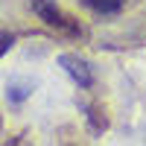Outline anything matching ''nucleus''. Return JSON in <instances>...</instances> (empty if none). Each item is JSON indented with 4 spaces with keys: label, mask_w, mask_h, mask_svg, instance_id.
<instances>
[{
    "label": "nucleus",
    "mask_w": 146,
    "mask_h": 146,
    "mask_svg": "<svg viewBox=\"0 0 146 146\" xmlns=\"http://www.w3.org/2000/svg\"><path fill=\"white\" fill-rule=\"evenodd\" d=\"M32 12L47 23V27H53L62 35H70V38H82L85 35V29L79 27V21H73L67 12H62L56 6V0H32Z\"/></svg>",
    "instance_id": "obj_1"
},
{
    "label": "nucleus",
    "mask_w": 146,
    "mask_h": 146,
    "mask_svg": "<svg viewBox=\"0 0 146 146\" xmlns=\"http://www.w3.org/2000/svg\"><path fill=\"white\" fill-rule=\"evenodd\" d=\"M58 64L64 67V73H67V76L79 85L82 91L94 88L96 73H94V64L88 62V58H82L79 53H62V56H58Z\"/></svg>",
    "instance_id": "obj_2"
},
{
    "label": "nucleus",
    "mask_w": 146,
    "mask_h": 146,
    "mask_svg": "<svg viewBox=\"0 0 146 146\" xmlns=\"http://www.w3.org/2000/svg\"><path fill=\"white\" fill-rule=\"evenodd\" d=\"M32 91H35V82H29V79H12L6 85V96L12 105H21L27 96H32Z\"/></svg>",
    "instance_id": "obj_3"
},
{
    "label": "nucleus",
    "mask_w": 146,
    "mask_h": 146,
    "mask_svg": "<svg viewBox=\"0 0 146 146\" xmlns=\"http://www.w3.org/2000/svg\"><path fill=\"white\" fill-rule=\"evenodd\" d=\"M82 6L91 9L94 15L108 18V15H120V12H123V6H126V0H82Z\"/></svg>",
    "instance_id": "obj_4"
},
{
    "label": "nucleus",
    "mask_w": 146,
    "mask_h": 146,
    "mask_svg": "<svg viewBox=\"0 0 146 146\" xmlns=\"http://www.w3.org/2000/svg\"><path fill=\"white\" fill-rule=\"evenodd\" d=\"M85 111H88V120H91V129H94V131H102V129L108 126L105 111L100 114V105H85Z\"/></svg>",
    "instance_id": "obj_5"
},
{
    "label": "nucleus",
    "mask_w": 146,
    "mask_h": 146,
    "mask_svg": "<svg viewBox=\"0 0 146 146\" xmlns=\"http://www.w3.org/2000/svg\"><path fill=\"white\" fill-rule=\"evenodd\" d=\"M12 44H15V35H9V32H0V56H6L12 50Z\"/></svg>",
    "instance_id": "obj_6"
}]
</instances>
